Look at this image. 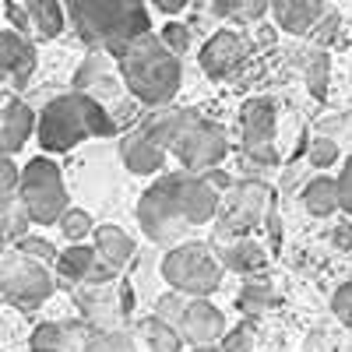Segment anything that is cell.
<instances>
[{
	"instance_id": "1",
	"label": "cell",
	"mask_w": 352,
	"mask_h": 352,
	"mask_svg": "<svg viewBox=\"0 0 352 352\" xmlns=\"http://www.w3.org/2000/svg\"><path fill=\"white\" fill-rule=\"evenodd\" d=\"M116 74L124 78L131 99L152 106V109L169 106L176 99V92H180V81H184L180 56L169 53L162 46V39L152 32L131 39L116 53Z\"/></svg>"
},
{
	"instance_id": "2",
	"label": "cell",
	"mask_w": 352,
	"mask_h": 352,
	"mask_svg": "<svg viewBox=\"0 0 352 352\" xmlns=\"http://www.w3.org/2000/svg\"><path fill=\"white\" fill-rule=\"evenodd\" d=\"M113 113L85 92H67L46 102V109L36 116V138L46 152H67L81 138H109L116 134Z\"/></svg>"
},
{
	"instance_id": "3",
	"label": "cell",
	"mask_w": 352,
	"mask_h": 352,
	"mask_svg": "<svg viewBox=\"0 0 352 352\" xmlns=\"http://www.w3.org/2000/svg\"><path fill=\"white\" fill-rule=\"evenodd\" d=\"M67 14L85 46L116 56L131 39L152 32L141 0H67Z\"/></svg>"
},
{
	"instance_id": "4",
	"label": "cell",
	"mask_w": 352,
	"mask_h": 352,
	"mask_svg": "<svg viewBox=\"0 0 352 352\" xmlns=\"http://www.w3.org/2000/svg\"><path fill=\"white\" fill-rule=\"evenodd\" d=\"M18 201L28 212V219L39 226H53L67 208V187L53 159H28L25 169H18Z\"/></svg>"
},
{
	"instance_id": "5",
	"label": "cell",
	"mask_w": 352,
	"mask_h": 352,
	"mask_svg": "<svg viewBox=\"0 0 352 352\" xmlns=\"http://www.w3.org/2000/svg\"><path fill=\"white\" fill-rule=\"evenodd\" d=\"M162 278L169 282V289L184 292V296H212L222 282V264L219 257L201 247V243H180L173 247L166 257H162Z\"/></svg>"
},
{
	"instance_id": "6",
	"label": "cell",
	"mask_w": 352,
	"mask_h": 352,
	"mask_svg": "<svg viewBox=\"0 0 352 352\" xmlns=\"http://www.w3.org/2000/svg\"><path fill=\"white\" fill-rule=\"evenodd\" d=\"M74 303H78V314H81V320H85L88 331L124 328V317L131 314V289H127L120 278L99 282V285L78 282Z\"/></svg>"
},
{
	"instance_id": "7",
	"label": "cell",
	"mask_w": 352,
	"mask_h": 352,
	"mask_svg": "<svg viewBox=\"0 0 352 352\" xmlns=\"http://www.w3.org/2000/svg\"><path fill=\"white\" fill-rule=\"evenodd\" d=\"M173 155L184 162L187 173H208V169L222 166V159L229 155V138H226L222 124L194 113V120L184 127L180 138H176Z\"/></svg>"
},
{
	"instance_id": "8",
	"label": "cell",
	"mask_w": 352,
	"mask_h": 352,
	"mask_svg": "<svg viewBox=\"0 0 352 352\" xmlns=\"http://www.w3.org/2000/svg\"><path fill=\"white\" fill-rule=\"evenodd\" d=\"M0 292L4 300L21 307V310H39L53 296V275L46 272V264L36 257H11L0 272Z\"/></svg>"
},
{
	"instance_id": "9",
	"label": "cell",
	"mask_w": 352,
	"mask_h": 352,
	"mask_svg": "<svg viewBox=\"0 0 352 352\" xmlns=\"http://www.w3.org/2000/svg\"><path fill=\"white\" fill-rule=\"evenodd\" d=\"M268 187L264 184H232L226 197H219L215 222H219V236H243L250 232L264 215H268Z\"/></svg>"
},
{
	"instance_id": "10",
	"label": "cell",
	"mask_w": 352,
	"mask_h": 352,
	"mask_svg": "<svg viewBox=\"0 0 352 352\" xmlns=\"http://www.w3.org/2000/svg\"><path fill=\"white\" fill-rule=\"evenodd\" d=\"M138 222L144 229V236L155 240V243H180L190 232V222L180 215V208L173 204V197L166 194V187L159 180L141 194V201H138Z\"/></svg>"
},
{
	"instance_id": "11",
	"label": "cell",
	"mask_w": 352,
	"mask_h": 352,
	"mask_svg": "<svg viewBox=\"0 0 352 352\" xmlns=\"http://www.w3.org/2000/svg\"><path fill=\"white\" fill-rule=\"evenodd\" d=\"M166 187V194L173 197V204L180 208V215L190 222V229L204 226L215 219V208H219V190H212L208 184H204V176L197 173H169L159 180Z\"/></svg>"
},
{
	"instance_id": "12",
	"label": "cell",
	"mask_w": 352,
	"mask_h": 352,
	"mask_svg": "<svg viewBox=\"0 0 352 352\" xmlns=\"http://www.w3.org/2000/svg\"><path fill=\"white\" fill-rule=\"evenodd\" d=\"M169 328L180 335V342H187V345H212V342H219L226 335V317L208 300L184 296L176 317L169 320Z\"/></svg>"
},
{
	"instance_id": "13",
	"label": "cell",
	"mask_w": 352,
	"mask_h": 352,
	"mask_svg": "<svg viewBox=\"0 0 352 352\" xmlns=\"http://www.w3.org/2000/svg\"><path fill=\"white\" fill-rule=\"evenodd\" d=\"M243 148L257 166H275L278 152H275V106L272 99H250L243 106Z\"/></svg>"
},
{
	"instance_id": "14",
	"label": "cell",
	"mask_w": 352,
	"mask_h": 352,
	"mask_svg": "<svg viewBox=\"0 0 352 352\" xmlns=\"http://www.w3.org/2000/svg\"><path fill=\"white\" fill-rule=\"evenodd\" d=\"M247 60V39L240 32H232V28H222L215 32L208 43L201 50V67L208 78H229L236 74Z\"/></svg>"
},
{
	"instance_id": "15",
	"label": "cell",
	"mask_w": 352,
	"mask_h": 352,
	"mask_svg": "<svg viewBox=\"0 0 352 352\" xmlns=\"http://www.w3.org/2000/svg\"><path fill=\"white\" fill-rule=\"evenodd\" d=\"M194 113H197V109H184V106H155V109L141 120L138 131L148 138L152 144H159L162 152H173L176 138H180L184 127L194 120Z\"/></svg>"
},
{
	"instance_id": "16",
	"label": "cell",
	"mask_w": 352,
	"mask_h": 352,
	"mask_svg": "<svg viewBox=\"0 0 352 352\" xmlns=\"http://www.w3.org/2000/svg\"><path fill=\"white\" fill-rule=\"evenodd\" d=\"M36 71V46L21 32H0V81H14L18 88L28 85Z\"/></svg>"
},
{
	"instance_id": "17",
	"label": "cell",
	"mask_w": 352,
	"mask_h": 352,
	"mask_svg": "<svg viewBox=\"0 0 352 352\" xmlns=\"http://www.w3.org/2000/svg\"><path fill=\"white\" fill-rule=\"evenodd\" d=\"M268 11L275 14L278 28H285L292 36H303L324 18V0H268Z\"/></svg>"
},
{
	"instance_id": "18",
	"label": "cell",
	"mask_w": 352,
	"mask_h": 352,
	"mask_svg": "<svg viewBox=\"0 0 352 352\" xmlns=\"http://www.w3.org/2000/svg\"><path fill=\"white\" fill-rule=\"evenodd\" d=\"M36 131V113L28 102H8L0 113V155H14L25 148L28 134Z\"/></svg>"
},
{
	"instance_id": "19",
	"label": "cell",
	"mask_w": 352,
	"mask_h": 352,
	"mask_svg": "<svg viewBox=\"0 0 352 352\" xmlns=\"http://www.w3.org/2000/svg\"><path fill=\"white\" fill-rule=\"evenodd\" d=\"M113 74H116V71H113V64H109V53L92 50V53L81 60L78 74H74V92H85V96H92V99L113 96V92H116V78H113Z\"/></svg>"
},
{
	"instance_id": "20",
	"label": "cell",
	"mask_w": 352,
	"mask_h": 352,
	"mask_svg": "<svg viewBox=\"0 0 352 352\" xmlns=\"http://www.w3.org/2000/svg\"><path fill=\"white\" fill-rule=\"evenodd\" d=\"M92 250H96V261H102V264H109V268L120 272L124 264L134 257L138 247H134V240L120 226H99V229H92Z\"/></svg>"
},
{
	"instance_id": "21",
	"label": "cell",
	"mask_w": 352,
	"mask_h": 352,
	"mask_svg": "<svg viewBox=\"0 0 352 352\" xmlns=\"http://www.w3.org/2000/svg\"><path fill=\"white\" fill-rule=\"evenodd\" d=\"M120 159H124V166H127L131 173L148 176V173H159V169H162L166 152L159 148V144H152L141 131H131V134L120 141Z\"/></svg>"
},
{
	"instance_id": "22",
	"label": "cell",
	"mask_w": 352,
	"mask_h": 352,
	"mask_svg": "<svg viewBox=\"0 0 352 352\" xmlns=\"http://www.w3.org/2000/svg\"><path fill=\"white\" fill-rule=\"evenodd\" d=\"M85 320H60V324H39L32 335V349H56V352H78L85 342Z\"/></svg>"
},
{
	"instance_id": "23",
	"label": "cell",
	"mask_w": 352,
	"mask_h": 352,
	"mask_svg": "<svg viewBox=\"0 0 352 352\" xmlns=\"http://www.w3.org/2000/svg\"><path fill=\"white\" fill-rule=\"evenodd\" d=\"M25 18L39 39H56L64 32V8L56 0H25Z\"/></svg>"
},
{
	"instance_id": "24",
	"label": "cell",
	"mask_w": 352,
	"mask_h": 352,
	"mask_svg": "<svg viewBox=\"0 0 352 352\" xmlns=\"http://www.w3.org/2000/svg\"><path fill=\"white\" fill-rule=\"evenodd\" d=\"M53 261H56V275H60L64 282H81L85 272L92 268L96 250H92V243H74V247L60 250Z\"/></svg>"
},
{
	"instance_id": "25",
	"label": "cell",
	"mask_w": 352,
	"mask_h": 352,
	"mask_svg": "<svg viewBox=\"0 0 352 352\" xmlns=\"http://www.w3.org/2000/svg\"><path fill=\"white\" fill-rule=\"evenodd\" d=\"M303 204H307V212L317 215V219H324L338 208V187L335 180H328V176H320V180H310L303 187Z\"/></svg>"
},
{
	"instance_id": "26",
	"label": "cell",
	"mask_w": 352,
	"mask_h": 352,
	"mask_svg": "<svg viewBox=\"0 0 352 352\" xmlns=\"http://www.w3.org/2000/svg\"><path fill=\"white\" fill-rule=\"evenodd\" d=\"M138 331H141V338L148 342V349L152 352H180L184 349V342H180V335H176L162 317H141V324H138Z\"/></svg>"
},
{
	"instance_id": "27",
	"label": "cell",
	"mask_w": 352,
	"mask_h": 352,
	"mask_svg": "<svg viewBox=\"0 0 352 352\" xmlns=\"http://www.w3.org/2000/svg\"><path fill=\"white\" fill-rule=\"evenodd\" d=\"M78 352H134V342L124 328H109V331H85V342Z\"/></svg>"
},
{
	"instance_id": "28",
	"label": "cell",
	"mask_w": 352,
	"mask_h": 352,
	"mask_svg": "<svg viewBox=\"0 0 352 352\" xmlns=\"http://www.w3.org/2000/svg\"><path fill=\"white\" fill-rule=\"evenodd\" d=\"M219 264H226V268H232V272H254V268H261L264 264V254H261V247L257 243H229V247H222V261Z\"/></svg>"
},
{
	"instance_id": "29",
	"label": "cell",
	"mask_w": 352,
	"mask_h": 352,
	"mask_svg": "<svg viewBox=\"0 0 352 352\" xmlns=\"http://www.w3.org/2000/svg\"><path fill=\"white\" fill-rule=\"evenodd\" d=\"M275 307V289L268 285V282H250V285H243V292H240V310L243 314H264V310H272Z\"/></svg>"
},
{
	"instance_id": "30",
	"label": "cell",
	"mask_w": 352,
	"mask_h": 352,
	"mask_svg": "<svg viewBox=\"0 0 352 352\" xmlns=\"http://www.w3.org/2000/svg\"><path fill=\"white\" fill-rule=\"evenodd\" d=\"M328 71H331L328 53H314L310 64H307V88H310V96L320 99V102L328 99Z\"/></svg>"
},
{
	"instance_id": "31",
	"label": "cell",
	"mask_w": 352,
	"mask_h": 352,
	"mask_svg": "<svg viewBox=\"0 0 352 352\" xmlns=\"http://www.w3.org/2000/svg\"><path fill=\"white\" fill-rule=\"evenodd\" d=\"M56 222H60V229H64V236H67V240H85L88 232L96 229V226H92V215L81 212V208H71V204L64 208V215L56 219Z\"/></svg>"
},
{
	"instance_id": "32",
	"label": "cell",
	"mask_w": 352,
	"mask_h": 352,
	"mask_svg": "<svg viewBox=\"0 0 352 352\" xmlns=\"http://www.w3.org/2000/svg\"><path fill=\"white\" fill-rule=\"evenodd\" d=\"M219 352H250L254 349V324H236V328H226V335L215 342Z\"/></svg>"
},
{
	"instance_id": "33",
	"label": "cell",
	"mask_w": 352,
	"mask_h": 352,
	"mask_svg": "<svg viewBox=\"0 0 352 352\" xmlns=\"http://www.w3.org/2000/svg\"><path fill=\"white\" fill-rule=\"evenodd\" d=\"M268 11V0H226L222 18H236V21H257Z\"/></svg>"
},
{
	"instance_id": "34",
	"label": "cell",
	"mask_w": 352,
	"mask_h": 352,
	"mask_svg": "<svg viewBox=\"0 0 352 352\" xmlns=\"http://www.w3.org/2000/svg\"><path fill=\"white\" fill-rule=\"evenodd\" d=\"M162 46L169 50V53H176V56H184L187 50H190V28L187 25H180V21H169L166 28H162Z\"/></svg>"
},
{
	"instance_id": "35",
	"label": "cell",
	"mask_w": 352,
	"mask_h": 352,
	"mask_svg": "<svg viewBox=\"0 0 352 352\" xmlns=\"http://www.w3.org/2000/svg\"><path fill=\"white\" fill-rule=\"evenodd\" d=\"M18 243V254H25V257H36V261H53L56 257V247L50 243V240H43V236H28V232H25V236L21 240H14Z\"/></svg>"
},
{
	"instance_id": "36",
	"label": "cell",
	"mask_w": 352,
	"mask_h": 352,
	"mask_svg": "<svg viewBox=\"0 0 352 352\" xmlns=\"http://www.w3.org/2000/svg\"><path fill=\"white\" fill-rule=\"evenodd\" d=\"M18 197V166L0 155V204H11Z\"/></svg>"
},
{
	"instance_id": "37",
	"label": "cell",
	"mask_w": 352,
	"mask_h": 352,
	"mask_svg": "<svg viewBox=\"0 0 352 352\" xmlns=\"http://www.w3.org/2000/svg\"><path fill=\"white\" fill-rule=\"evenodd\" d=\"M310 162L314 166H331V162H338V141H331V138H314L310 141Z\"/></svg>"
},
{
	"instance_id": "38",
	"label": "cell",
	"mask_w": 352,
	"mask_h": 352,
	"mask_svg": "<svg viewBox=\"0 0 352 352\" xmlns=\"http://www.w3.org/2000/svg\"><path fill=\"white\" fill-rule=\"evenodd\" d=\"M331 310L338 320H345V324H352V282L338 285L335 289V296H331Z\"/></svg>"
},
{
	"instance_id": "39",
	"label": "cell",
	"mask_w": 352,
	"mask_h": 352,
	"mask_svg": "<svg viewBox=\"0 0 352 352\" xmlns=\"http://www.w3.org/2000/svg\"><path fill=\"white\" fill-rule=\"evenodd\" d=\"M335 187H338V208L345 215H352V159L342 166V176L335 180Z\"/></svg>"
},
{
	"instance_id": "40",
	"label": "cell",
	"mask_w": 352,
	"mask_h": 352,
	"mask_svg": "<svg viewBox=\"0 0 352 352\" xmlns=\"http://www.w3.org/2000/svg\"><path fill=\"white\" fill-rule=\"evenodd\" d=\"M113 278H120V272L109 268V264H102V261H92V268L85 272V278H81V282H88V285H99V282H113Z\"/></svg>"
},
{
	"instance_id": "41",
	"label": "cell",
	"mask_w": 352,
	"mask_h": 352,
	"mask_svg": "<svg viewBox=\"0 0 352 352\" xmlns=\"http://www.w3.org/2000/svg\"><path fill=\"white\" fill-rule=\"evenodd\" d=\"M197 176H204V184H208L212 190H229L232 184H236V180H232V176H229L226 169H219V166H215V169H208V173H197Z\"/></svg>"
},
{
	"instance_id": "42",
	"label": "cell",
	"mask_w": 352,
	"mask_h": 352,
	"mask_svg": "<svg viewBox=\"0 0 352 352\" xmlns=\"http://www.w3.org/2000/svg\"><path fill=\"white\" fill-rule=\"evenodd\" d=\"M335 25H338V18H335V14H324V25H320V28H310V36H314L317 43H328L331 32H335Z\"/></svg>"
},
{
	"instance_id": "43",
	"label": "cell",
	"mask_w": 352,
	"mask_h": 352,
	"mask_svg": "<svg viewBox=\"0 0 352 352\" xmlns=\"http://www.w3.org/2000/svg\"><path fill=\"white\" fill-rule=\"evenodd\" d=\"M335 243H338V250H352V222H338Z\"/></svg>"
},
{
	"instance_id": "44",
	"label": "cell",
	"mask_w": 352,
	"mask_h": 352,
	"mask_svg": "<svg viewBox=\"0 0 352 352\" xmlns=\"http://www.w3.org/2000/svg\"><path fill=\"white\" fill-rule=\"evenodd\" d=\"M152 4L162 11V14H180L187 8V0H152Z\"/></svg>"
},
{
	"instance_id": "45",
	"label": "cell",
	"mask_w": 352,
	"mask_h": 352,
	"mask_svg": "<svg viewBox=\"0 0 352 352\" xmlns=\"http://www.w3.org/2000/svg\"><path fill=\"white\" fill-rule=\"evenodd\" d=\"M194 352H219V345L212 342V345H194Z\"/></svg>"
},
{
	"instance_id": "46",
	"label": "cell",
	"mask_w": 352,
	"mask_h": 352,
	"mask_svg": "<svg viewBox=\"0 0 352 352\" xmlns=\"http://www.w3.org/2000/svg\"><path fill=\"white\" fill-rule=\"evenodd\" d=\"M222 8H226V0H215V11L222 14Z\"/></svg>"
},
{
	"instance_id": "47",
	"label": "cell",
	"mask_w": 352,
	"mask_h": 352,
	"mask_svg": "<svg viewBox=\"0 0 352 352\" xmlns=\"http://www.w3.org/2000/svg\"><path fill=\"white\" fill-rule=\"evenodd\" d=\"M32 352H56V349H32Z\"/></svg>"
},
{
	"instance_id": "48",
	"label": "cell",
	"mask_w": 352,
	"mask_h": 352,
	"mask_svg": "<svg viewBox=\"0 0 352 352\" xmlns=\"http://www.w3.org/2000/svg\"><path fill=\"white\" fill-rule=\"evenodd\" d=\"M0 247H4V243H0Z\"/></svg>"
}]
</instances>
